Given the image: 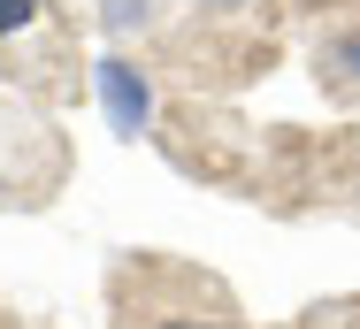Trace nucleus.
I'll use <instances>...</instances> for the list:
<instances>
[{
  "label": "nucleus",
  "instance_id": "f257e3e1",
  "mask_svg": "<svg viewBox=\"0 0 360 329\" xmlns=\"http://www.w3.org/2000/svg\"><path fill=\"white\" fill-rule=\"evenodd\" d=\"M100 108H108V131L115 138H139L146 123H153V84H146L131 62H100Z\"/></svg>",
  "mask_w": 360,
  "mask_h": 329
},
{
  "label": "nucleus",
  "instance_id": "f03ea898",
  "mask_svg": "<svg viewBox=\"0 0 360 329\" xmlns=\"http://www.w3.org/2000/svg\"><path fill=\"white\" fill-rule=\"evenodd\" d=\"M31 15H39V0H0V39H15Z\"/></svg>",
  "mask_w": 360,
  "mask_h": 329
},
{
  "label": "nucleus",
  "instance_id": "7ed1b4c3",
  "mask_svg": "<svg viewBox=\"0 0 360 329\" xmlns=\"http://www.w3.org/2000/svg\"><path fill=\"white\" fill-rule=\"evenodd\" d=\"M146 329H230L222 314H153Z\"/></svg>",
  "mask_w": 360,
  "mask_h": 329
},
{
  "label": "nucleus",
  "instance_id": "20e7f679",
  "mask_svg": "<svg viewBox=\"0 0 360 329\" xmlns=\"http://www.w3.org/2000/svg\"><path fill=\"white\" fill-rule=\"evenodd\" d=\"M330 69H345V77H360V31H345V39L330 46Z\"/></svg>",
  "mask_w": 360,
  "mask_h": 329
},
{
  "label": "nucleus",
  "instance_id": "39448f33",
  "mask_svg": "<svg viewBox=\"0 0 360 329\" xmlns=\"http://www.w3.org/2000/svg\"><path fill=\"white\" fill-rule=\"evenodd\" d=\"M131 23H146V0H108V31H131Z\"/></svg>",
  "mask_w": 360,
  "mask_h": 329
}]
</instances>
